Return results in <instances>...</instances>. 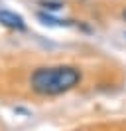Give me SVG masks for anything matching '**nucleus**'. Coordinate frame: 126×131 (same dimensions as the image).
Listing matches in <instances>:
<instances>
[{
	"label": "nucleus",
	"instance_id": "obj_1",
	"mask_svg": "<svg viewBox=\"0 0 126 131\" xmlns=\"http://www.w3.org/2000/svg\"><path fill=\"white\" fill-rule=\"evenodd\" d=\"M81 82L77 68L57 66V68H38L30 78L32 90L39 95H59L73 90Z\"/></svg>",
	"mask_w": 126,
	"mask_h": 131
},
{
	"label": "nucleus",
	"instance_id": "obj_2",
	"mask_svg": "<svg viewBox=\"0 0 126 131\" xmlns=\"http://www.w3.org/2000/svg\"><path fill=\"white\" fill-rule=\"evenodd\" d=\"M0 24H4L6 28H12V30H24L26 28L24 18L10 12V10H0Z\"/></svg>",
	"mask_w": 126,
	"mask_h": 131
},
{
	"label": "nucleus",
	"instance_id": "obj_3",
	"mask_svg": "<svg viewBox=\"0 0 126 131\" xmlns=\"http://www.w3.org/2000/svg\"><path fill=\"white\" fill-rule=\"evenodd\" d=\"M38 18H39V20H43V24H49V26H65V22H61V20H53V18H49L47 14H43V12H39Z\"/></svg>",
	"mask_w": 126,
	"mask_h": 131
},
{
	"label": "nucleus",
	"instance_id": "obj_4",
	"mask_svg": "<svg viewBox=\"0 0 126 131\" xmlns=\"http://www.w3.org/2000/svg\"><path fill=\"white\" fill-rule=\"evenodd\" d=\"M122 16H124V20H126V10H124V14H122Z\"/></svg>",
	"mask_w": 126,
	"mask_h": 131
}]
</instances>
